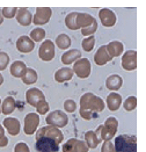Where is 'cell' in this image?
Masks as SVG:
<instances>
[{"instance_id":"1","label":"cell","mask_w":146,"mask_h":152,"mask_svg":"<svg viewBox=\"0 0 146 152\" xmlns=\"http://www.w3.org/2000/svg\"><path fill=\"white\" fill-rule=\"evenodd\" d=\"M80 109L97 114L104 109V102L101 98L94 95L93 93H85L80 98Z\"/></svg>"},{"instance_id":"2","label":"cell","mask_w":146,"mask_h":152,"mask_svg":"<svg viewBox=\"0 0 146 152\" xmlns=\"http://www.w3.org/2000/svg\"><path fill=\"white\" fill-rule=\"evenodd\" d=\"M115 152H137V138L132 135H121L115 138Z\"/></svg>"},{"instance_id":"3","label":"cell","mask_w":146,"mask_h":152,"mask_svg":"<svg viewBox=\"0 0 146 152\" xmlns=\"http://www.w3.org/2000/svg\"><path fill=\"white\" fill-rule=\"evenodd\" d=\"M41 137H48V138H51L55 142H57L58 144H61L63 140H64V135L58 128L56 127H51V126H48V127H43L41 128L36 134V140L41 138Z\"/></svg>"},{"instance_id":"4","label":"cell","mask_w":146,"mask_h":152,"mask_svg":"<svg viewBox=\"0 0 146 152\" xmlns=\"http://www.w3.org/2000/svg\"><path fill=\"white\" fill-rule=\"evenodd\" d=\"M45 121L51 127H56L59 129V128L67 126L69 117L61 110H55V112H51L50 114H48V116L45 117Z\"/></svg>"},{"instance_id":"5","label":"cell","mask_w":146,"mask_h":152,"mask_svg":"<svg viewBox=\"0 0 146 152\" xmlns=\"http://www.w3.org/2000/svg\"><path fill=\"white\" fill-rule=\"evenodd\" d=\"M118 122L115 117H108L106 123L101 127V138L102 140H110L117 132Z\"/></svg>"},{"instance_id":"6","label":"cell","mask_w":146,"mask_h":152,"mask_svg":"<svg viewBox=\"0 0 146 152\" xmlns=\"http://www.w3.org/2000/svg\"><path fill=\"white\" fill-rule=\"evenodd\" d=\"M37 152H58L59 151V144L48 137H41L36 140L35 144Z\"/></svg>"},{"instance_id":"7","label":"cell","mask_w":146,"mask_h":152,"mask_svg":"<svg viewBox=\"0 0 146 152\" xmlns=\"http://www.w3.org/2000/svg\"><path fill=\"white\" fill-rule=\"evenodd\" d=\"M72 71L73 73H75L79 78L86 79L91 75L92 66H91V63H89V61L87 58H80L77 62H74Z\"/></svg>"},{"instance_id":"8","label":"cell","mask_w":146,"mask_h":152,"mask_svg":"<svg viewBox=\"0 0 146 152\" xmlns=\"http://www.w3.org/2000/svg\"><path fill=\"white\" fill-rule=\"evenodd\" d=\"M38 57L44 62H50L55 58V44L52 41L45 39L41 44L38 49Z\"/></svg>"},{"instance_id":"9","label":"cell","mask_w":146,"mask_h":152,"mask_svg":"<svg viewBox=\"0 0 146 152\" xmlns=\"http://www.w3.org/2000/svg\"><path fill=\"white\" fill-rule=\"evenodd\" d=\"M38 124H39V117H38V114L36 113H29V114L26 115L24 117V127H23V131L26 135L28 136H31L35 134V131L38 128Z\"/></svg>"},{"instance_id":"10","label":"cell","mask_w":146,"mask_h":152,"mask_svg":"<svg viewBox=\"0 0 146 152\" xmlns=\"http://www.w3.org/2000/svg\"><path fill=\"white\" fill-rule=\"evenodd\" d=\"M61 150L63 152H88V146L82 140L71 138L63 145Z\"/></svg>"},{"instance_id":"11","label":"cell","mask_w":146,"mask_h":152,"mask_svg":"<svg viewBox=\"0 0 146 152\" xmlns=\"http://www.w3.org/2000/svg\"><path fill=\"white\" fill-rule=\"evenodd\" d=\"M52 11L49 7H37L36 13L33 18V22L36 26H42L48 23L50 18H51Z\"/></svg>"},{"instance_id":"12","label":"cell","mask_w":146,"mask_h":152,"mask_svg":"<svg viewBox=\"0 0 146 152\" xmlns=\"http://www.w3.org/2000/svg\"><path fill=\"white\" fill-rule=\"evenodd\" d=\"M122 67L126 71H134L137 67V51H126L122 57Z\"/></svg>"},{"instance_id":"13","label":"cell","mask_w":146,"mask_h":152,"mask_svg":"<svg viewBox=\"0 0 146 152\" xmlns=\"http://www.w3.org/2000/svg\"><path fill=\"white\" fill-rule=\"evenodd\" d=\"M99 18L101 20V23L104 26V27H107V28H110V27L115 26L116 20H117L116 14L112 12L111 10H109V8H102V10H100Z\"/></svg>"},{"instance_id":"14","label":"cell","mask_w":146,"mask_h":152,"mask_svg":"<svg viewBox=\"0 0 146 152\" xmlns=\"http://www.w3.org/2000/svg\"><path fill=\"white\" fill-rule=\"evenodd\" d=\"M16 49L22 53H29L35 49V43L29 36H20L16 41Z\"/></svg>"},{"instance_id":"15","label":"cell","mask_w":146,"mask_h":152,"mask_svg":"<svg viewBox=\"0 0 146 152\" xmlns=\"http://www.w3.org/2000/svg\"><path fill=\"white\" fill-rule=\"evenodd\" d=\"M26 99H27V102L33 106V107H36L37 103L42 100L45 99L43 92L38 88H30L26 92Z\"/></svg>"},{"instance_id":"16","label":"cell","mask_w":146,"mask_h":152,"mask_svg":"<svg viewBox=\"0 0 146 152\" xmlns=\"http://www.w3.org/2000/svg\"><path fill=\"white\" fill-rule=\"evenodd\" d=\"M4 127L7 129V131L12 136L19 135L20 134V130H21L20 121L18 118H15V117H6L4 120Z\"/></svg>"},{"instance_id":"17","label":"cell","mask_w":146,"mask_h":152,"mask_svg":"<svg viewBox=\"0 0 146 152\" xmlns=\"http://www.w3.org/2000/svg\"><path fill=\"white\" fill-rule=\"evenodd\" d=\"M112 58L110 57V55L108 53V51L106 49V45H102V47H100L99 49H97L96 53L94 55V62L96 65H100V66H102V65H106V64L110 62Z\"/></svg>"},{"instance_id":"18","label":"cell","mask_w":146,"mask_h":152,"mask_svg":"<svg viewBox=\"0 0 146 152\" xmlns=\"http://www.w3.org/2000/svg\"><path fill=\"white\" fill-rule=\"evenodd\" d=\"M15 18H16V21L21 26H29L31 23V21H33L31 13L29 12V10L26 8V7L18 8V12H16Z\"/></svg>"},{"instance_id":"19","label":"cell","mask_w":146,"mask_h":152,"mask_svg":"<svg viewBox=\"0 0 146 152\" xmlns=\"http://www.w3.org/2000/svg\"><path fill=\"white\" fill-rule=\"evenodd\" d=\"M106 102H107V107L109 108L110 112H116V110H118V108L122 104V96L116 92H111L107 96Z\"/></svg>"},{"instance_id":"20","label":"cell","mask_w":146,"mask_h":152,"mask_svg":"<svg viewBox=\"0 0 146 152\" xmlns=\"http://www.w3.org/2000/svg\"><path fill=\"white\" fill-rule=\"evenodd\" d=\"M94 18L91 15V14H87V13H78L77 16H75V26L77 28H86L88 26H91L94 22Z\"/></svg>"},{"instance_id":"21","label":"cell","mask_w":146,"mask_h":152,"mask_svg":"<svg viewBox=\"0 0 146 152\" xmlns=\"http://www.w3.org/2000/svg\"><path fill=\"white\" fill-rule=\"evenodd\" d=\"M81 58V52L78 49H71V50L66 51L63 53L61 56V63L65 65H70V64L77 62L78 59Z\"/></svg>"},{"instance_id":"22","label":"cell","mask_w":146,"mask_h":152,"mask_svg":"<svg viewBox=\"0 0 146 152\" xmlns=\"http://www.w3.org/2000/svg\"><path fill=\"white\" fill-rule=\"evenodd\" d=\"M122 85H123V80H122L121 76H118V75H111L106 80L107 88L112 91V92L118 91L122 87Z\"/></svg>"},{"instance_id":"23","label":"cell","mask_w":146,"mask_h":152,"mask_svg":"<svg viewBox=\"0 0 146 152\" xmlns=\"http://www.w3.org/2000/svg\"><path fill=\"white\" fill-rule=\"evenodd\" d=\"M27 71V66L22 61H15L11 66V75L14 78H22Z\"/></svg>"},{"instance_id":"24","label":"cell","mask_w":146,"mask_h":152,"mask_svg":"<svg viewBox=\"0 0 146 152\" xmlns=\"http://www.w3.org/2000/svg\"><path fill=\"white\" fill-rule=\"evenodd\" d=\"M106 49L108 51V53L110 55V57H118L121 56L123 50H124V47L120 41H112L110 42L108 45H106Z\"/></svg>"},{"instance_id":"25","label":"cell","mask_w":146,"mask_h":152,"mask_svg":"<svg viewBox=\"0 0 146 152\" xmlns=\"http://www.w3.org/2000/svg\"><path fill=\"white\" fill-rule=\"evenodd\" d=\"M73 77V71L70 67H61L56 73H55V79L57 83H65L67 80H71Z\"/></svg>"},{"instance_id":"26","label":"cell","mask_w":146,"mask_h":152,"mask_svg":"<svg viewBox=\"0 0 146 152\" xmlns=\"http://www.w3.org/2000/svg\"><path fill=\"white\" fill-rule=\"evenodd\" d=\"M85 140H86V145L88 146V149H95L97 145L102 142L101 140H99L96 135H95V131L93 130H89L85 134Z\"/></svg>"},{"instance_id":"27","label":"cell","mask_w":146,"mask_h":152,"mask_svg":"<svg viewBox=\"0 0 146 152\" xmlns=\"http://www.w3.org/2000/svg\"><path fill=\"white\" fill-rule=\"evenodd\" d=\"M14 109H15V100H14V98L7 96L4 100L2 104H1V112L5 115H9L14 112Z\"/></svg>"},{"instance_id":"28","label":"cell","mask_w":146,"mask_h":152,"mask_svg":"<svg viewBox=\"0 0 146 152\" xmlns=\"http://www.w3.org/2000/svg\"><path fill=\"white\" fill-rule=\"evenodd\" d=\"M56 44L57 47L61 49V50H66L70 48V45L72 44L71 43V38L69 37L66 34H59L57 38H56Z\"/></svg>"},{"instance_id":"29","label":"cell","mask_w":146,"mask_h":152,"mask_svg":"<svg viewBox=\"0 0 146 152\" xmlns=\"http://www.w3.org/2000/svg\"><path fill=\"white\" fill-rule=\"evenodd\" d=\"M22 81H23L26 85H31V84H35L37 81V73L34 69H28L27 67V71L24 73V76L21 78Z\"/></svg>"},{"instance_id":"30","label":"cell","mask_w":146,"mask_h":152,"mask_svg":"<svg viewBox=\"0 0 146 152\" xmlns=\"http://www.w3.org/2000/svg\"><path fill=\"white\" fill-rule=\"evenodd\" d=\"M45 30L44 29H42V28H35V29H33L31 30V33H30V39L35 43V42H41L42 39H44L45 37Z\"/></svg>"},{"instance_id":"31","label":"cell","mask_w":146,"mask_h":152,"mask_svg":"<svg viewBox=\"0 0 146 152\" xmlns=\"http://www.w3.org/2000/svg\"><path fill=\"white\" fill-rule=\"evenodd\" d=\"M77 14H78L77 12H72L70 14H67L66 18H65V25L71 30H77L78 29L77 26H75V16H77Z\"/></svg>"},{"instance_id":"32","label":"cell","mask_w":146,"mask_h":152,"mask_svg":"<svg viewBox=\"0 0 146 152\" xmlns=\"http://www.w3.org/2000/svg\"><path fill=\"white\" fill-rule=\"evenodd\" d=\"M81 44H82V49H84L86 52H91V51L94 49V45H95V37H94V35L86 37L85 39L82 41Z\"/></svg>"},{"instance_id":"33","label":"cell","mask_w":146,"mask_h":152,"mask_svg":"<svg viewBox=\"0 0 146 152\" xmlns=\"http://www.w3.org/2000/svg\"><path fill=\"white\" fill-rule=\"evenodd\" d=\"M137 107V98L136 96H129L124 101V109L126 112H132Z\"/></svg>"},{"instance_id":"34","label":"cell","mask_w":146,"mask_h":152,"mask_svg":"<svg viewBox=\"0 0 146 152\" xmlns=\"http://www.w3.org/2000/svg\"><path fill=\"white\" fill-rule=\"evenodd\" d=\"M96 30H97V21H96V19H95L94 22L91 26H88V27L81 29V34H82L84 36H86V37H88V36H92Z\"/></svg>"},{"instance_id":"35","label":"cell","mask_w":146,"mask_h":152,"mask_svg":"<svg viewBox=\"0 0 146 152\" xmlns=\"http://www.w3.org/2000/svg\"><path fill=\"white\" fill-rule=\"evenodd\" d=\"M18 12V8L16 7H4L1 10V14L4 18H7V19H12L16 15Z\"/></svg>"},{"instance_id":"36","label":"cell","mask_w":146,"mask_h":152,"mask_svg":"<svg viewBox=\"0 0 146 152\" xmlns=\"http://www.w3.org/2000/svg\"><path fill=\"white\" fill-rule=\"evenodd\" d=\"M49 109H50V107H49V103L47 101H45V99L44 100H42V101H39L38 103H37L36 106V110L38 114L41 115H44L47 114L49 112Z\"/></svg>"},{"instance_id":"37","label":"cell","mask_w":146,"mask_h":152,"mask_svg":"<svg viewBox=\"0 0 146 152\" xmlns=\"http://www.w3.org/2000/svg\"><path fill=\"white\" fill-rule=\"evenodd\" d=\"M9 63V56L6 52L0 51V71H4Z\"/></svg>"},{"instance_id":"38","label":"cell","mask_w":146,"mask_h":152,"mask_svg":"<svg viewBox=\"0 0 146 152\" xmlns=\"http://www.w3.org/2000/svg\"><path fill=\"white\" fill-rule=\"evenodd\" d=\"M64 108H65V110L67 113H74L77 110V103H75V101L69 99V100H66L64 102Z\"/></svg>"},{"instance_id":"39","label":"cell","mask_w":146,"mask_h":152,"mask_svg":"<svg viewBox=\"0 0 146 152\" xmlns=\"http://www.w3.org/2000/svg\"><path fill=\"white\" fill-rule=\"evenodd\" d=\"M101 152H115L114 144L110 140H104V143L102 145V149H101Z\"/></svg>"},{"instance_id":"40","label":"cell","mask_w":146,"mask_h":152,"mask_svg":"<svg viewBox=\"0 0 146 152\" xmlns=\"http://www.w3.org/2000/svg\"><path fill=\"white\" fill-rule=\"evenodd\" d=\"M14 152H30V151H29L28 145H27L24 142H20V143H18V144L15 145Z\"/></svg>"},{"instance_id":"41","label":"cell","mask_w":146,"mask_h":152,"mask_svg":"<svg viewBox=\"0 0 146 152\" xmlns=\"http://www.w3.org/2000/svg\"><path fill=\"white\" fill-rule=\"evenodd\" d=\"M8 144V138L6 136H0V148H5Z\"/></svg>"},{"instance_id":"42","label":"cell","mask_w":146,"mask_h":152,"mask_svg":"<svg viewBox=\"0 0 146 152\" xmlns=\"http://www.w3.org/2000/svg\"><path fill=\"white\" fill-rule=\"evenodd\" d=\"M0 136H5V130L4 127H1V124H0Z\"/></svg>"},{"instance_id":"43","label":"cell","mask_w":146,"mask_h":152,"mask_svg":"<svg viewBox=\"0 0 146 152\" xmlns=\"http://www.w3.org/2000/svg\"><path fill=\"white\" fill-rule=\"evenodd\" d=\"M4 22V16H2V14H1V10H0V25Z\"/></svg>"},{"instance_id":"44","label":"cell","mask_w":146,"mask_h":152,"mask_svg":"<svg viewBox=\"0 0 146 152\" xmlns=\"http://www.w3.org/2000/svg\"><path fill=\"white\" fill-rule=\"evenodd\" d=\"M2 83H4V77L1 76V73H0V85H2Z\"/></svg>"},{"instance_id":"45","label":"cell","mask_w":146,"mask_h":152,"mask_svg":"<svg viewBox=\"0 0 146 152\" xmlns=\"http://www.w3.org/2000/svg\"><path fill=\"white\" fill-rule=\"evenodd\" d=\"M0 103H1V99H0Z\"/></svg>"},{"instance_id":"46","label":"cell","mask_w":146,"mask_h":152,"mask_svg":"<svg viewBox=\"0 0 146 152\" xmlns=\"http://www.w3.org/2000/svg\"><path fill=\"white\" fill-rule=\"evenodd\" d=\"M0 113H1V109H0Z\"/></svg>"}]
</instances>
